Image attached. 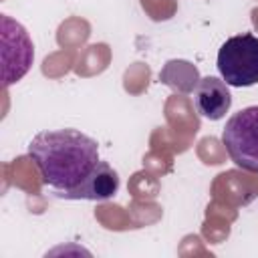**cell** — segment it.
Returning a JSON list of instances; mask_svg holds the SVG:
<instances>
[{
	"mask_svg": "<svg viewBox=\"0 0 258 258\" xmlns=\"http://www.w3.org/2000/svg\"><path fill=\"white\" fill-rule=\"evenodd\" d=\"M28 157L52 194L79 185L99 163V145L77 129L40 131L28 143Z\"/></svg>",
	"mask_w": 258,
	"mask_h": 258,
	"instance_id": "cell-1",
	"label": "cell"
},
{
	"mask_svg": "<svg viewBox=\"0 0 258 258\" xmlns=\"http://www.w3.org/2000/svg\"><path fill=\"white\" fill-rule=\"evenodd\" d=\"M218 71L228 87H252L258 83V36H230L218 50Z\"/></svg>",
	"mask_w": 258,
	"mask_h": 258,
	"instance_id": "cell-2",
	"label": "cell"
},
{
	"mask_svg": "<svg viewBox=\"0 0 258 258\" xmlns=\"http://www.w3.org/2000/svg\"><path fill=\"white\" fill-rule=\"evenodd\" d=\"M222 143L238 167L258 173V105L246 107L226 121Z\"/></svg>",
	"mask_w": 258,
	"mask_h": 258,
	"instance_id": "cell-3",
	"label": "cell"
},
{
	"mask_svg": "<svg viewBox=\"0 0 258 258\" xmlns=\"http://www.w3.org/2000/svg\"><path fill=\"white\" fill-rule=\"evenodd\" d=\"M0 56H2V81L4 87L20 81L32 67L34 46L26 28L12 20L8 14L0 16Z\"/></svg>",
	"mask_w": 258,
	"mask_h": 258,
	"instance_id": "cell-4",
	"label": "cell"
},
{
	"mask_svg": "<svg viewBox=\"0 0 258 258\" xmlns=\"http://www.w3.org/2000/svg\"><path fill=\"white\" fill-rule=\"evenodd\" d=\"M117 189H119V173L107 161H99L79 185L64 189V191H56L54 196L62 200L103 202V200L113 198Z\"/></svg>",
	"mask_w": 258,
	"mask_h": 258,
	"instance_id": "cell-5",
	"label": "cell"
},
{
	"mask_svg": "<svg viewBox=\"0 0 258 258\" xmlns=\"http://www.w3.org/2000/svg\"><path fill=\"white\" fill-rule=\"evenodd\" d=\"M194 103L202 117H206L210 121H218L230 111L232 95H230L224 79L204 77L194 91Z\"/></svg>",
	"mask_w": 258,
	"mask_h": 258,
	"instance_id": "cell-6",
	"label": "cell"
}]
</instances>
